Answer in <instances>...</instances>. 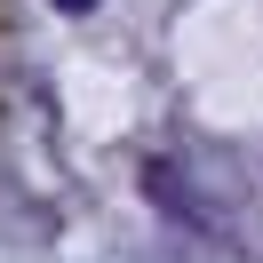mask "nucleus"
<instances>
[{"instance_id": "nucleus-1", "label": "nucleus", "mask_w": 263, "mask_h": 263, "mask_svg": "<svg viewBox=\"0 0 263 263\" xmlns=\"http://www.w3.org/2000/svg\"><path fill=\"white\" fill-rule=\"evenodd\" d=\"M56 8H64V16H88V8H96V0H56Z\"/></svg>"}]
</instances>
